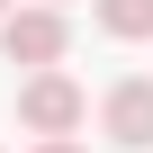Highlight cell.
<instances>
[{
	"mask_svg": "<svg viewBox=\"0 0 153 153\" xmlns=\"http://www.w3.org/2000/svg\"><path fill=\"white\" fill-rule=\"evenodd\" d=\"M36 153H81V144H72V135H45V144H36Z\"/></svg>",
	"mask_w": 153,
	"mask_h": 153,
	"instance_id": "5b68a950",
	"label": "cell"
},
{
	"mask_svg": "<svg viewBox=\"0 0 153 153\" xmlns=\"http://www.w3.org/2000/svg\"><path fill=\"white\" fill-rule=\"evenodd\" d=\"M90 117V99H81V81H72V72H27V81H18V126L27 135H72V126H81Z\"/></svg>",
	"mask_w": 153,
	"mask_h": 153,
	"instance_id": "6da1fadb",
	"label": "cell"
},
{
	"mask_svg": "<svg viewBox=\"0 0 153 153\" xmlns=\"http://www.w3.org/2000/svg\"><path fill=\"white\" fill-rule=\"evenodd\" d=\"M54 9H63V0H54Z\"/></svg>",
	"mask_w": 153,
	"mask_h": 153,
	"instance_id": "52a82bcc",
	"label": "cell"
},
{
	"mask_svg": "<svg viewBox=\"0 0 153 153\" xmlns=\"http://www.w3.org/2000/svg\"><path fill=\"white\" fill-rule=\"evenodd\" d=\"M99 27H108L117 45H135V36H153V0H99Z\"/></svg>",
	"mask_w": 153,
	"mask_h": 153,
	"instance_id": "277c9868",
	"label": "cell"
},
{
	"mask_svg": "<svg viewBox=\"0 0 153 153\" xmlns=\"http://www.w3.org/2000/svg\"><path fill=\"white\" fill-rule=\"evenodd\" d=\"M0 45H9V63L45 72V63H63L72 27H63V9H54V0H36V9H9V18H0Z\"/></svg>",
	"mask_w": 153,
	"mask_h": 153,
	"instance_id": "7a4b0ae2",
	"label": "cell"
},
{
	"mask_svg": "<svg viewBox=\"0 0 153 153\" xmlns=\"http://www.w3.org/2000/svg\"><path fill=\"white\" fill-rule=\"evenodd\" d=\"M9 9H18V0H0V18H9Z\"/></svg>",
	"mask_w": 153,
	"mask_h": 153,
	"instance_id": "8992f818",
	"label": "cell"
},
{
	"mask_svg": "<svg viewBox=\"0 0 153 153\" xmlns=\"http://www.w3.org/2000/svg\"><path fill=\"white\" fill-rule=\"evenodd\" d=\"M99 135H108L117 153H153V81H144V72L108 81V99H99Z\"/></svg>",
	"mask_w": 153,
	"mask_h": 153,
	"instance_id": "3957f363",
	"label": "cell"
}]
</instances>
